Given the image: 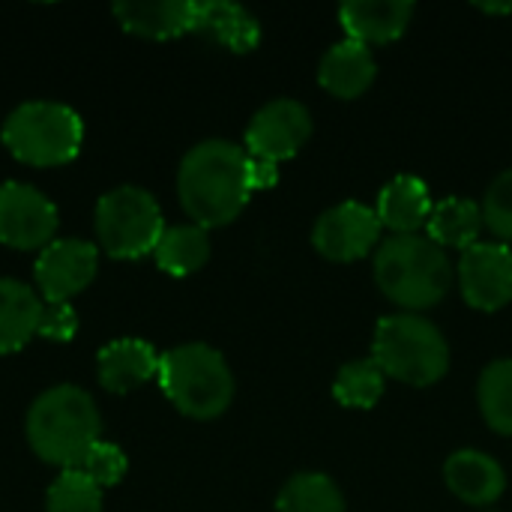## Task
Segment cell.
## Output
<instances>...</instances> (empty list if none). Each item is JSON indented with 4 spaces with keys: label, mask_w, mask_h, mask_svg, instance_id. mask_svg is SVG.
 Segmentation results:
<instances>
[{
    "label": "cell",
    "mask_w": 512,
    "mask_h": 512,
    "mask_svg": "<svg viewBox=\"0 0 512 512\" xmlns=\"http://www.w3.org/2000/svg\"><path fill=\"white\" fill-rule=\"evenodd\" d=\"M57 231V207L30 183L0 186V240L15 249H45Z\"/></svg>",
    "instance_id": "obj_8"
},
{
    "label": "cell",
    "mask_w": 512,
    "mask_h": 512,
    "mask_svg": "<svg viewBox=\"0 0 512 512\" xmlns=\"http://www.w3.org/2000/svg\"><path fill=\"white\" fill-rule=\"evenodd\" d=\"M246 162L249 153L222 138L201 141L183 156L177 189L195 225L216 228L240 216L252 195L246 180Z\"/></svg>",
    "instance_id": "obj_1"
},
{
    "label": "cell",
    "mask_w": 512,
    "mask_h": 512,
    "mask_svg": "<svg viewBox=\"0 0 512 512\" xmlns=\"http://www.w3.org/2000/svg\"><path fill=\"white\" fill-rule=\"evenodd\" d=\"M375 213H378L384 228H390L396 234H417V228L423 222H429V213H432V201H429L426 183L411 177V174L393 177L381 189Z\"/></svg>",
    "instance_id": "obj_18"
},
{
    "label": "cell",
    "mask_w": 512,
    "mask_h": 512,
    "mask_svg": "<svg viewBox=\"0 0 512 512\" xmlns=\"http://www.w3.org/2000/svg\"><path fill=\"white\" fill-rule=\"evenodd\" d=\"M309 135H312L309 108L294 99H273L252 117L246 129V147L249 156L279 165L282 159H291L306 144Z\"/></svg>",
    "instance_id": "obj_10"
},
{
    "label": "cell",
    "mask_w": 512,
    "mask_h": 512,
    "mask_svg": "<svg viewBox=\"0 0 512 512\" xmlns=\"http://www.w3.org/2000/svg\"><path fill=\"white\" fill-rule=\"evenodd\" d=\"M120 24L138 36L171 39L186 30H195L198 3L192 0H120L114 3Z\"/></svg>",
    "instance_id": "obj_13"
},
{
    "label": "cell",
    "mask_w": 512,
    "mask_h": 512,
    "mask_svg": "<svg viewBox=\"0 0 512 512\" xmlns=\"http://www.w3.org/2000/svg\"><path fill=\"white\" fill-rule=\"evenodd\" d=\"M96 366H99V381L108 390L129 393L132 387L159 375V354L141 339H117L99 351Z\"/></svg>",
    "instance_id": "obj_17"
},
{
    "label": "cell",
    "mask_w": 512,
    "mask_h": 512,
    "mask_svg": "<svg viewBox=\"0 0 512 512\" xmlns=\"http://www.w3.org/2000/svg\"><path fill=\"white\" fill-rule=\"evenodd\" d=\"M381 219L375 210H369L360 201H345L330 207L312 231L315 249L339 264L366 258L369 249L381 240Z\"/></svg>",
    "instance_id": "obj_9"
},
{
    "label": "cell",
    "mask_w": 512,
    "mask_h": 512,
    "mask_svg": "<svg viewBox=\"0 0 512 512\" xmlns=\"http://www.w3.org/2000/svg\"><path fill=\"white\" fill-rule=\"evenodd\" d=\"M156 264L171 276H189L201 270L210 258V240L201 225H174L165 228L156 249Z\"/></svg>",
    "instance_id": "obj_22"
},
{
    "label": "cell",
    "mask_w": 512,
    "mask_h": 512,
    "mask_svg": "<svg viewBox=\"0 0 512 512\" xmlns=\"http://www.w3.org/2000/svg\"><path fill=\"white\" fill-rule=\"evenodd\" d=\"M318 81L324 90H330L339 99L360 96L375 81V57H372L369 45H363L357 39L336 42L321 60Z\"/></svg>",
    "instance_id": "obj_16"
},
{
    "label": "cell",
    "mask_w": 512,
    "mask_h": 512,
    "mask_svg": "<svg viewBox=\"0 0 512 512\" xmlns=\"http://www.w3.org/2000/svg\"><path fill=\"white\" fill-rule=\"evenodd\" d=\"M483 222L495 237L512 243V171H504L486 192L483 201Z\"/></svg>",
    "instance_id": "obj_27"
},
{
    "label": "cell",
    "mask_w": 512,
    "mask_h": 512,
    "mask_svg": "<svg viewBox=\"0 0 512 512\" xmlns=\"http://www.w3.org/2000/svg\"><path fill=\"white\" fill-rule=\"evenodd\" d=\"M99 411L81 387L57 384L45 390L27 414V438L39 459L72 471L99 441Z\"/></svg>",
    "instance_id": "obj_2"
},
{
    "label": "cell",
    "mask_w": 512,
    "mask_h": 512,
    "mask_svg": "<svg viewBox=\"0 0 512 512\" xmlns=\"http://www.w3.org/2000/svg\"><path fill=\"white\" fill-rule=\"evenodd\" d=\"M483 225H486L483 210L474 201L444 198L429 213V240H435L438 246H456L465 252L477 243Z\"/></svg>",
    "instance_id": "obj_21"
},
{
    "label": "cell",
    "mask_w": 512,
    "mask_h": 512,
    "mask_svg": "<svg viewBox=\"0 0 512 512\" xmlns=\"http://www.w3.org/2000/svg\"><path fill=\"white\" fill-rule=\"evenodd\" d=\"M195 30L222 42L231 51H252L261 42V24L258 18L228 0H207L198 3V15H195Z\"/></svg>",
    "instance_id": "obj_20"
},
{
    "label": "cell",
    "mask_w": 512,
    "mask_h": 512,
    "mask_svg": "<svg viewBox=\"0 0 512 512\" xmlns=\"http://www.w3.org/2000/svg\"><path fill=\"white\" fill-rule=\"evenodd\" d=\"M78 330V315L69 303H45L42 306V318H39V333L36 336H45V339H54V342H66L72 339Z\"/></svg>",
    "instance_id": "obj_29"
},
{
    "label": "cell",
    "mask_w": 512,
    "mask_h": 512,
    "mask_svg": "<svg viewBox=\"0 0 512 512\" xmlns=\"http://www.w3.org/2000/svg\"><path fill=\"white\" fill-rule=\"evenodd\" d=\"M375 282L405 309H429L450 291L453 270L444 249L420 234H396L375 255Z\"/></svg>",
    "instance_id": "obj_3"
},
{
    "label": "cell",
    "mask_w": 512,
    "mask_h": 512,
    "mask_svg": "<svg viewBox=\"0 0 512 512\" xmlns=\"http://www.w3.org/2000/svg\"><path fill=\"white\" fill-rule=\"evenodd\" d=\"M444 477H447V486L453 489V495L474 507L495 504L507 486L501 465L480 450L453 453L444 465Z\"/></svg>",
    "instance_id": "obj_15"
},
{
    "label": "cell",
    "mask_w": 512,
    "mask_h": 512,
    "mask_svg": "<svg viewBox=\"0 0 512 512\" xmlns=\"http://www.w3.org/2000/svg\"><path fill=\"white\" fill-rule=\"evenodd\" d=\"M159 384L177 411L210 420L219 417L234 396V378L225 357L210 345H180L159 357Z\"/></svg>",
    "instance_id": "obj_4"
},
{
    "label": "cell",
    "mask_w": 512,
    "mask_h": 512,
    "mask_svg": "<svg viewBox=\"0 0 512 512\" xmlns=\"http://www.w3.org/2000/svg\"><path fill=\"white\" fill-rule=\"evenodd\" d=\"M480 9H486V12H512V3H480Z\"/></svg>",
    "instance_id": "obj_31"
},
{
    "label": "cell",
    "mask_w": 512,
    "mask_h": 512,
    "mask_svg": "<svg viewBox=\"0 0 512 512\" xmlns=\"http://www.w3.org/2000/svg\"><path fill=\"white\" fill-rule=\"evenodd\" d=\"M411 15L414 3L408 0H348L339 9V21L348 30V39H357L363 45L399 39Z\"/></svg>",
    "instance_id": "obj_14"
},
{
    "label": "cell",
    "mask_w": 512,
    "mask_h": 512,
    "mask_svg": "<svg viewBox=\"0 0 512 512\" xmlns=\"http://www.w3.org/2000/svg\"><path fill=\"white\" fill-rule=\"evenodd\" d=\"M480 408L495 432L512 435V360H498L483 372Z\"/></svg>",
    "instance_id": "obj_25"
},
{
    "label": "cell",
    "mask_w": 512,
    "mask_h": 512,
    "mask_svg": "<svg viewBox=\"0 0 512 512\" xmlns=\"http://www.w3.org/2000/svg\"><path fill=\"white\" fill-rule=\"evenodd\" d=\"M78 471H84L96 486H114L126 477V456L120 447L114 444H105V441H96L84 462L78 465Z\"/></svg>",
    "instance_id": "obj_28"
},
{
    "label": "cell",
    "mask_w": 512,
    "mask_h": 512,
    "mask_svg": "<svg viewBox=\"0 0 512 512\" xmlns=\"http://www.w3.org/2000/svg\"><path fill=\"white\" fill-rule=\"evenodd\" d=\"M384 372L375 360H354L339 369L333 381V396L345 408H375L384 396Z\"/></svg>",
    "instance_id": "obj_24"
},
{
    "label": "cell",
    "mask_w": 512,
    "mask_h": 512,
    "mask_svg": "<svg viewBox=\"0 0 512 512\" xmlns=\"http://www.w3.org/2000/svg\"><path fill=\"white\" fill-rule=\"evenodd\" d=\"M36 285L48 303H69L96 276V246L78 237L51 240L36 258Z\"/></svg>",
    "instance_id": "obj_12"
},
{
    "label": "cell",
    "mask_w": 512,
    "mask_h": 512,
    "mask_svg": "<svg viewBox=\"0 0 512 512\" xmlns=\"http://www.w3.org/2000/svg\"><path fill=\"white\" fill-rule=\"evenodd\" d=\"M462 297L480 312H498L512 300V252L504 243H474L459 261Z\"/></svg>",
    "instance_id": "obj_11"
},
{
    "label": "cell",
    "mask_w": 512,
    "mask_h": 512,
    "mask_svg": "<svg viewBox=\"0 0 512 512\" xmlns=\"http://www.w3.org/2000/svg\"><path fill=\"white\" fill-rule=\"evenodd\" d=\"M246 180H249V189L252 192L270 189V186L279 183V165L276 162H267V159L249 156V162H246Z\"/></svg>",
    "instance_id": "obj_30"
},
{
    "label": "cell",
    "mask_w": 512,
    "mask_h": 512,
    "mask_svg": "<svg viewBox=\"0 0 512 512\" xmlns=\"http://www.w3.org/2000/svg\"><path fill=\"white\" fill-rule=\"evenodd\" d=\"M81 117L63 102H24L3 123V144L30 165H60L81 150Z\"/></svg>",
    "instance_id": "obj_6"
},
{
    "label": "cell",
    "mask_w": 512,
    "mask_h": 512,
    "mask_svg": "<svg viewBox=\"0 0 512 512\" xmlns=\"http://www.w3.org/2000/svg\"><path fill=\"white\" fill-rule=\"evenodd\" d=\"M279 512H345L342 492L324 474H297L276 501Z\"/></svg>",
    "instance_id": "obj_23"
},
{
    "label": "cell",
    "mask_w": 512,
    "mask_h": 512,
    "mask_svg": "<svg viewBox=\"0 0 512 512\" xmlns=\"http://www.w3.org/2000/svg\"><path fill=\"white\" fill-rule=\"evenodd\" d=\"M165 231L156 198L141 186H117L96 204V237L114 258H141Z\"/></svg>",
    "instance_id": "obj_7"
},
{
    "label": "cell",
    "mask_w": 512,
    "mask_h": 512,
    "mask_svg": "<svg viewBox=\"0 0 512 512\" xmlns=\"http://www.w3.org/2000/svg\"><path fill=\"white\" fill-rule=\"evenodd\" d=\"M384 375L411 384L429 387L444 378L450 366V348L441 330L420 315H390L381 318L375 330V357Z\"/></svg>",
    "instance_id": "obj_5"
},
{
    "label": "cell",
    "mask_w": 512,
    "mask_h": 512,
    "mask_svg": "<svg viewBox=\"0 0 512 512\" xmlns=\"http://www.w3.org/2000/svg\"><path fill=\"white\" fill-rule=\"evenodd\" d=\"M42 300L18 279H0V354L24 348L39 333Z\"/></svg>",
    "instance_id": "obj_19"
},
{
    "label": "cell",
    "mask_w": 512,
    "mask_h": 512,
    "mask_svg": "<svg viewBox=\"0 0 512 512\" xmlns=\"http://www.w3.org/2000/svg\"><path fill=\"white\" fill-rule=\"evenodd\" d=\"M48 512H102V486H96L84 471H63L45 498Z\"/></svg>",
    "instance_id": "obj_26"
}]
</instances>
